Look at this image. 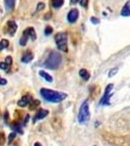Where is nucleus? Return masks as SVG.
<instances>
[{"label":"nucleus","mask_w":130,"mask_h":146,"mask_svg":"<svg viewBox=\"0 0 130 146\" xmlns=\"http://www.w3.org/2000/svg\"><path fill=\"white\" fill-rule=\"evenodd\" d=\"M40 94L43 96L45 100L49 101V102L58 103L64 100L67 98V95L64 93H60V92H56L53 90H49V89H41Z\"/></svg>","instance_id":"f257e3e1"},{"label":"nucleus","mask_w":130,"mask_h":146,"mask_svg":"<svg viewBox=\"0 0 130 146\" xmlns=\"http://www.w3.org/2000/svg\"><path fill=\"white\" fill-rule=\"evenodd\" d=\"M61 62H62V58L57 52H51V54L48 56V58H46L44 62V66L48 69L54 70L57 69L60 66Z\"/></svg>","instance_id":"f03ea898"},{"label":"nucleus","mask_w":130,"mask_h":146,"mask_svg":"<svg viewBox=\"0 0 130 146\" xmlns=\"http://www.w3.org/2000/svg\"><path fill=\"white\" fill-rule=\"evenodd\" d=\"M89 116H90V113H89L88 102L84 101V102H82L81 107H80L79 115H78V121L81 124H86L88 121Z\"/></svg>","instance_id":"7ed1b4c3"},{"label":"nucleus","mask_w":130,"mask_h":146,"mask_svg":"<svg viewBox=\"0 0 130 146\" xmlns=\"http://www.w3.org/2000/svg\"><path fill=\"white\" fill-rule=\"evenodd\" d=\"M67 33L66 32H59L54 36V40H55V43L57 45V48L59 49L61 52H66L68 51L67 48Z\"/></svg>","instance_id":"20e7f679"},{"label":"nucleus","mask_w":130,"mask_h":146,"mask_svg":"<svg viewBox=\"0 0 130 146\" xmlns=\"http://www.w3.org/2000/svg\"><path fill=\"white\" fill-rule=\"evenodd\" d=\"M113 89H114V85L109 84L105 89V93L100 100L101 105H109L110 104V100L113 96Z\"/></svg>","instance_id":"39448f33"},{"label":"nucleus","mask_w":130,"mask_h":146,"mask_svg":"<svg viewBox=\"0 0 130 146\" xmlns=\"http://www.w3.org/2000/svg\"><path fill=\"white\" fill-rule=\"evenodd\" d=\"M78 18H79V11L77 9H72L67 15V20L70 23H74L77 22Z\"/></svg>","instance_id":"423d86ee"},{"label":"nucleus","mask_w":130,"mask_h":146,"mask_svg":"<svg viewBox=\"0 0 130 146\" xmlns=\"http://www.w3.org/2000/svg\"><path fill=\"white\" fill-rule=\"evenodd\" d=\"M49 114V111L46 109H39V111L36 113V115H35L34 117H33V123H35V122L39 121V120H42L44 119L45 117H47Z\"/></svg>","instance_id":"0eeeda50"},{"label":"nucleus","mask_w":130,"mask_h":146,"mask_svg":"<svg viewBox=\"0 0 130 146\" xmlns=\"http://www.w3.org/2000/svg\"><path fill=\"white\" fill-rule=\"evenodd\" d=\"M33 100L31 98V96L30 95H26V96H23L22 98H20V100L18 101V105L20 107H25L26 105L30 104V102H31Z\"/></svg>","instance_id":"6e6552de"},{"label":"nucleus","mask_w":130,"mask_h":146,"mask_svg":"<svg viewBox=\"0 0 130 146\" xmlns=\"http://www.w3.org/2000/svg\"><path fill=\"white\" fill-rule=\"evenodd\" d=\"M120 15L123 16V17H129L130 16V0H128V1L124 4L123 8L120 11Z\"/></svg>","instance_id":"1a4fd4ad"},{"label":"nucleus","mask_w":130,"mask_h":146,"mask_svg":"<svg viewBox=\"0 0 130 146\" xmlns=\"http://www.w3.org/2000/svg\"><path fill=\"white\" fill-rule=\"evenodd\" d=\"M5 8L7 12H13L15 9L16 5V0H5Z\"/></svg>","instance_id":"9d476101"},{"label":"nucleus","mask_w":130,"mask_h":146,"mask_svg":"<svg viewBox=\"0 0 130 146\" xmlns=\"http://www.w3.org/2000/svg\"><path fill=\"white\" fill-rule=\"evenodd\" d=\"M8 27H9V34L13 36V35L16 33V28H18V25H16V23L14 22V21H9V22H8Z\"/></svg>","instance_id":"9b49d317"},{"label":"nucleus","mask_w":130,"mask_h":146,"mask_svg":"<svg viewBox=\"0 0 130 146\" xmlns=\"http://www.w3.org/2000/svg\"><path fill=\"white\" fill-rule=\"evenodd\" d=\"M23 34H25L26 36L30 37L33 41L36 39V33H35V30H34V28H33V27H27L26 29L24 30Z\"/></svg>","instance_id":"f8f14e48"},{"label":"nucleus","mask_w":130,"mask_h":146,"mask_svg":"<svg viewBox=\"0 0 130 146\" xmlns=\"http://www.w3.org/2000/svg\"><path fill=\"white\" fill-rule=\"evenodd\" d=\"M39 75L42 77V78H44L46 80L47 82H49V83L53 82V77H51V75H49V73H47L46 71H44V70H40Z\"/></svg>","instance_id":"ddd939ff"},{"label":"nucleus","mask_w":130,"mask_h":146,"mask_svg":"<svg viewBox=\"0 0 130 146\" xmlns=\"http://www.w3.org/2000/svg\"><path fill=\"white\" fill-rule=\"evenodd\" d=\"M79 74H80V76H81V78L84 79V81H87V80L89 79V77H90V74H89V72L87 71L86 69H84V68H82V69L80 70Z\"/></svg>","instance_id":"4468645a"},{"label":"nucleus","mask_w":130,"mask_h":146,"mask_svg":"<svg viewBox=\"0 0 130 146\" xmlns=\"http://www.w3.org/2000/svg\"><path fill=\"white\" fill-rule=\"evenodd\" d=\"M33 58H34V56H33L32 54L30 53V52H28V53H26L22 58V62L23 63H28V62H30L33 60Z\"/></svg>","instance_id":"2eb2a0df"},{"label":"nucleus","mask_w":130,"mask_h":146,"mask_svg":"<svg viewBox=\"0 0 130 146\" xmlns=\"http://www.w3.org/2000/svg\"><path fill=\"white\" fill-rule=\"evenodd\" d=\"M10 127L12 129H14V131H16V133H22V127H20V125L18 124V122H14V123H12L10 125Z\"/></svg>","instance_id":"dca6fc26"},{"label":"nucleus","mask_w":130,"mask_h":146,"mask_svg":"<svg viewBox=\"0 0 130 146\" xmlns=\"http://www.w3.org/2000/svg\"><path fill=\"white\" fill-rule=\"evenodd\" d=\"M63 2H64V0H51V5L53 8L57 9L63 5Z\"/></svg>","instance_id":"f3484780"},{"label":"nucleus","mask_w":130,"mask_h":146,"mask_svg":"<svg viewBox=\"0 0 130 146\" xmlns=\"http://www.w3.org/2000/svg\"><path fill=\"white\" fill-rule=\"evenodd\" d=\"M38 105H40V100H32L31 102H30V106H29L30 110H34Z\"/></svg>","instance_id":"a211bd4d"},{"label":"nucleus","mask_w":130,"mask_h":146,"mask_svg":"<svg viewBox=\"0 0 130 146\" xmlns=\"http://www.w3.org/2000/svg\"><path fill=\"white\" fill-rule=\"evenodd\" d=\"M27 39H28V36H26L25 34H23L22 36V38L20 39V46H25V45H26Z\"/></svg>","instance_id":"6ab92c4d"},{"label":"nucleus","mask_w":130,"mask_h":146,"mask_svg":"<svg viewBox=\"0 0 130 146\" xmlns=\"http://www.w3.org/2000/svg\"><path fill=\"white\" fill-rule=\"evenodd\" d=\"M117 70H119V68H117V67H115V68H113V69H111L110 72H109V77H113L114 75L117 74Z\"/></svg>","instance_id":"aec40b11"},{"label":"nucleus","mask_w":130,"mask_h":146,"mask_svg":"<svg viewBox=\"0 0 130 146\" xmlns=\"http://www.w3.org/2000/svg\"><path fill=\"white\" fill-rule=\"evenodd\" d=\"M53 33V27H49V25H48V27H46V28H45V34L46 35H49Z\"/></svg>","instance_id":"412c9836"},{"label":"nucleus","mask_w":130,"mask_h":146,"mask_svg":"<svg viewBox=\"0 0 130 146\" xmlns=\"http://www.w3.org/2000/svg\"><path fill=\"white\" fill-rule=\"evenodd\" d=\"M0 68L3 70H9V65L4 62H1L0 63Z\"/></svg>","instance_id":"4be33fe9"},{"label":"nucleus","mask_w":130,"mask_h":146,"mask_svg":"<svg viewBox=\"0 0 130 146\" xmlns=\"http://www.w3.org/2000/svg\"><path fill=\"white\" fill-rule=\"evenodd\" d=\"M80 4H81V6L86 8L87 4H88V0H80Z\"/></svg>","instance_id":"5701e85b"},{"label":"nucleus","mask_w":130,"mask_h":146,"mask_svg":"<svg viewBox=\"0 0 130 146\" xmlns=\"http://www.w3.org/2000/svg\"><path fill=\"white\" fill-rule=\"evenodd\" d=\"M44 8H45V3H43V2L38 3V5H37V11H41V10H43Z\"/></svg>","instance_id":"b1692460"},{"label":"nucleus","mask_w":130,"mask_h":146,"mask_svg":"<svg viewBox=\"0 0 130 146\" xmlns=\"http://www.w3.org/2000/svg\"><path fill=\"white\" fill-rule=\"evenodd\" d=\"M12 62H13V58H12L11 56H6L5 62L7 63V64H8V65H11V64H12Z\"/></svg>","instance_id":"393cba45"},{"label":"nucleus","mask_w":130,"mask_h":146,"mask_svg":"<svg viewBox=\"0 0 130 146\" xmlns=\"http://www.w3.org/2000/svg\"><path fill=\"white\" fill-rule=\"evenodd\" d=\"M16 136V133H12L10 135H9V143H11L12 141H13V139L15 138Z\"/></svg>","instance_id":"a878e982"},{"label":"nucleus","mask_w":130,"mask_h":146,"mask_svg":"<svg viewBox=\"0 0 130 146\" xmlns=\"http://www.w3.org/2000/svg\"><path fill=\"white\" fill-rule=\"evenodd\" d=\"M90 21H91L92 23H94V25H97V23H99V20H98V19H96V18H94V17H92L90 19Z\"/></svg>","instance_id":"bb28decb"},{"label":"nucleus","mask_w":130,"mask_h":146,"mask_svg":"<svg viewBox=\"0 0 130 146\" xmlns=\"http://www.w3.org/2000/svg\"><path fill=\"white\" fill-rule=\"evenodd\" d=\"M1 42H2V44H3V46L5 47V48H6V47H8V46H9V41H8V40L3 39Z\"/></svg>","instance_id":"cd10ccee"},{"label":"nucleus","mask_w":130,"mask_h":146,"mask_svg":"<svg viewBox=\"0 0 130 146\" xmlns=\"http://www.w3.org/2000/svg\"><path fill=\"white\" fill-rule=\"evenodd\" d=\"M7 84V80L6 79H3V78H0V85H6Z\"/></svg>","instance_id":"c85d7f7f"},{"label":"nucleus","mask_w":130,"mask_h":146,"mask_svg":"<svg viewBox=\"0 0 130 146\" xmlns=\"http://www.w3.org/2000/svg\"><path fill=\"white\" fill-rule=\"evenodd\" d=\"M8 117H9L8 112H5V116H4V119H5V121H7V120H8Z\"/></svg>","instance_id":"c756f323"},{"label":"nucleus","mask_w":130,"mask_h":146,"mask_svg":"<svg viewBox=\"0 0 130 146\" xmlns=\"http://www.w3.org/2000/svg\"><path fill=\"white\" fill-rule=\"evenodd\" d=\"M28 119H29V115H26V118H25V120H24V125H26V124H27Z\"/></svg>","instance_id":"7c9ffc66"},{"label":"nucleus","mask_w":130,"mask_h":146,"mask_svg":"<svg viewBox=\"0 0 130 146\" xmlns=\"http://www.w3.org/2000/svg\"><path fill=\"white\" fill-rule=\"evenodd\" d=\"M4 48H5V47L3 46V44H2V42H0V51H2Z\"/></svg>","instance_id":"2f4dec72"},{"label":"nucleus","mask_w":130,"mask_h":146,"mask_svg":"<svg viewBox=\"0 0 130 146\" xmlns=\"http://www.w3.org/2000/svg\"><path fill=\"white\" fill-rule=\"evenodd\" d=\"M78 1H79V0H71V4H76L78 3Z\"/></svg>","instance_id":"473e14b6"},{"label":"nucleus","mask_w":130,"mask_h":146,"mask_svg":"<svg viewBox=\"0 0 130 146\" xmlns=\"http://www.w3.org/2000/svg\"><path fill=\"white\" fill-rule=\"evenodd\" d=\"M34 146H42V144H41V143H39V142H36L34 144Z\"/></svg>","instance_id":"72a5a7b5"},{"label":"nucleus","mask_w":130,"mask_h":146,"mask_svg":"<svg viewBox=\"0 0 130 146\" xmlns=\"http://www.w3.org/2000/svg\"><path fill=\"white\" fill-rule=\"evenodd\" d=\"M2 137H4V135H0V144H1V141H2Z\"/></svg>","instance_id":"f704fd0d"}]
</instances>
